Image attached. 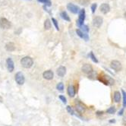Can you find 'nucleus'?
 I'll use <instances>...</instances> for the list:
<instances>
[{
    "instance_id": "1",
    "label": "nucleus",
    "mask_w": 126,
    "mask_h": 126,
    "mask_svg": "<svg viewBox=\"0 0 126 126\" xmlns=\"http://www.w3.org/2000/svg\"><path fill=\"white\" fill-rule=\"evenodd\" d=\"M98 80L103 83V84L107 85V86H112L114 84L115 81L109 75L106 74H100L98 76Z\"/></svg>"
},
{
    "instance_id": "2",
    "label": "nucleus",
    "mask_w": 126,
    "mask_h": 126,
    "mask_svg": "<svg viewBox=\"0 0 126 126\" xmlns=\"http://www.w3.org/2000/svg\"><path fill=\"white\" fill-rule=\"evenodd\" d=\"M21 64L24 68H30L33 66L34 65V60L32 58L29 56H25L21 59Z\"/></svg>"
},
{
    "instance_id": "3",
    "label": "nucleus",
    "mask_w": 126,
    "mask_h": 126,
    "mask_svg": "<svg viewBox=\"0 0 126 126\" xmlns=\"http://www.w3.org/2000/svg\"><path fill=\"white\" fill-rule=\"evenodd\" d=\"M110 66L112 69H113L115 71H120L122 69V63L118 60H113L111 62Z\"/></svg>"
},
{
    "instance_id": "4",
    "label": "nucleus",
    "mask_w": 126,
    "mask_h": 126,
    "mask_svg": "<svg viewBox=\"0 0 126 126\" xmlns=\"http://www.w3.org/2000/svg\"><path fill=\"white\" fill-rule=\"evenodd\" d=\"M85 20V10L84 9H81L79 12V17H78V20L77 21V25L78 27H81L82 25H84V21Z\"/></svg>"
},
{
    "instance_id": "5",
    "label": "nucleus",
    "mask_w": 126,
    "mask_h": 126,
    "mask_svg": "<svg viewBox=\"0 0 126 126\" xmlns=\"http://www.w3.org/2000/svg\"><path fill=\"white\" fill-rule=\"evenodd\" d=\"M11 26H12L11 22L5 17H2L0 19V27L2 29H9Z\"/></svg>"
},
{
    "instance_id": "6",
    "label": "nucleus",
    "mask_w": 126,
    "mask_h": 126,
    "mask_svg": "<svg viewBox=\"0 0 126 126\" xmlns=\"http://www.w3.org/2000/svg\"><path fill=\"white\" fill-rule=\"evenodd\" d=\"M15 81L17 83V84H19V85L24 84V83L25 81V78H24V74L22 72H21V71L17 72L15 74Z\"/></svg>"
},
{
    "instance_id": "7",
    "label": "nucleus",
    "mask_w": 126,
    "mask_h": 126,
    "mask_svg": "<svg viewBox=\"0 0 126 126\" xmlns=\"http://www.w3.org/2000/svg\"><path fill=\"white\" fill-rule=\"evenodd\" d=\"M81 71L84 74H91V73H93V67L90 64H84L81 68Z\"/></svg>"
},
{
    "instance_id": "8",
    "label": "nucleus",
    "mask_w": 126,
    "mask_h": 126,
    "mask_svg": "<svg viewBox=\"0 0 126 126\" xmlns=\"http://www.w3.org/2000/svg\"><path fill=\"white\" fill-rule=\"evenodd\" d=\"M67 9L73 14H78L80 12V11H81L78 6L72 4V3H68L67 5Z\"/></svg>"
},
{
    "instance_id": "9",
    "label": "nucleus",
    "mask_w": 126,
    "mask_h": 126,
    "mask_svg": "<svg viewBox=\"0 0 126 126\" xmlns=\"http://www.w3.org/2000/svg\"><path fill=\"white\" fill-rule=\"evenodd\" d=\"M75 110H76L78 113L82 114L84 113L85 110H86V107L83 105V104L80 102H78L76 100V103H75Z\"/></svg>"
},
{
    "instance_id": "10",
    "label": "nucleus",
    "mask_w": 126,
    "mask_h": 126,
    "mask_svg": "<svg viewBox=\"0 0 126 126\" xmlns=\"http://www.w3.org/2000/svg\"><path fill=\"white\" fill-rule=\"evenodd\" d=\"M103 20L101 17L100 16H96L94 18L93 20V26H95L96 27L99 28L101 27V25L103 24Z\"/></svg>"
},
{
    "instance_id": "11",
    "label": "nucleus",
    "mask_w": 126,
    "mask_h": 126,
    "mask_svg": "<svg viewBox=\"0 0 126 126\" xmlns=\"http://www.w3.org/2000/svg\"><path fill=\"white\" fill-rule=\"evenodd\" d=\"M43 78L46 79V80L50 81V80H52V79H53L54 74L51 70H47L43 72Z\"/></svg>"
},
{
    "instance_id": "12",
    "label": "nucleus",
    "mask_w": 126,
    "mask_h": 126,
    "mask_svg": "<svg viewBox=\"0 0 126 126\" xmlns=\"http://www.w3.org/2000/svg\"><path fill=\"white\" fill-rule=\"evenodd\" d=\"M56 73H57V75H58L59 77H61V78L64 77L66 74V68L65 66L59 67L56 70Z\"/></svg>"
},
{
    "instance_id": "13",
    "label": "nucleus",
    "mask_w": 126,
    "mask_h": 126,
    "mask_svg": "<svg viewBox=\"0 0 126 126\" xmlns=\"http://www.w3.org/2000/svg\"><path fill=\"white\" fill-rule=\"evenodd\" d=\"M6 64H7V68L9 72H12L14 71V68H15V66H14V62L12 61V59L11 58H8L6 60Z\"/></svg>"
},
{
    "instance_id": "14",
    "label": "nucleus",
    "mask_w": 126,
    "mask_h": 126,
    "mask_svg": "<svg viewBox=\"0 0 126 126\" xmlns=\"http://www.w3.org/2000/svg\"><path fill=\"white\" fill-rule=\"evenodd\" d=\"M100 12H101L103 14H107L108 12L110 11V6L106 4V3H103L100 7Z\"/></svg>"
},
{
    "instance_id": "15",
    "label": "nucleus",
    "mask_w": 126,
    "mask_h": 126,
    "mask_svg": "<svg viewBox=\"0 0 126 126\" xmlns=\"http://www.w3.org/2000/svg\"><path fill=\"white\" fill-rule=\"evenodd\" d=\"M67 92L70 97H74L75 96V93H76V90H75V87L73 85H69L68 87Z\"/></svg>"
},
{
    "instance_id": "16",
    "label": "nucleus",
    "mask_w": 126,
    "mask_h": 126,
    "mask_svg": "<svg viewBox=\"0 0 126 126\" xmlns=\"http://www.w3.org/2000/svg\"><path fill=\"white\" fill-rule=\"evenodd\" d=\"M76 33H77V34H78L81 38L84 39L86 41H87L88 39H89V37H88L87 34L84 33V32H83L81 30H80V29H77V30H76Z\"/></svg>"
},
{
    "instance_id": "17",
    "label": "nucleus",
    "mask_w": 126,
    "mask_h": 126,
    "mask_svg": "<svg viewBox=\"0 0 126 126\" xmlns=\"http://www.w3.org/2000/svg\"><path fill=\"white\" fill-rule=\"evenodd\" d=\"M113 99L116 103H119L122 99V95L119 91H115L113 94Z\"/></svg>"
},
{
    "instance_id": "18",
    "label": "nucleus",
    "mask_w": 126,
    "mask_h": 126,
    "mask_svg": "<svg viewBox=\"0 0 126 126\" xmlns=\"http://www.w3.org/2000/svg\"><path fill=\"white\" fill-rule=\"evenodd\" d=\"M5 49L7 51H9V52H12L15 49V44L13 43H8L6 45H5Z\"/></svg>"
},
{
    "instance_id": "19",
    "label": "nucleus",
    "mask_w": 126,
    "mask_h": 126,
    "mask_svg": "<svg viewBox=\"0 0 126 126\" xmlns=\"http://www.w3.org/2000/svg\"><path fill=\"white\" fill-rule=\"evenodd\" d=\"M60 15H61V17H62V19H64L65 21H71V19H70L69 16H68V14H67L65 12H61Z\"/></svg>"
},
{
    "instance_id": "20",
    "label": "nucleus",
    "mask_w": 126,
    "mask_h": 126,
    "mask_svg": "<svg viewBox=\"0 0 126 126\" xmlns=\"http://www.w3.org/2000/svg\"><path fill=\"white\" fill-rule=\"evenodd\" d=\"M44 28L45 30H49L51 28V22L49 19H46L44 22Z\"/></svg>"
},
{
    "instance_id": "21",
    "label": "nucleus",
    "mask_w": 126,
    "mask_h": 126,
    "mask_svg": "<svg viewBox=\"0 0 126 126\" xmlns=\"http://www.w3.org/2000/svg\"><path fill=\"white\" fill-rule=\"evenodd\" d=\"M89 56H90V58H91L92 59V61L93 62H95V63H98V60H97V59L96 58V56H94V54H93V52H91L89 54Z\"/></svg>"
},
{
    "instance_id": "22",
    "label": "nucleus",
    "mask_w": 126,
    "mask_h": 126,
    "mask_svg": "<svg viewBox=\"0 0 126 126\" xmlns=\"http://www.w3.org/2000/svg\"><path fill=\"white\" fill-rule=\"evenodd\" d=\"M116 112V107L115 106H111L106 110V113L109 114H114Z\"/></svg>"
},
{
    "instance_id": "23",
    "label": "nucleus",
    "mask_w": 126,
    "mask_h": 126,
    "mask_svg": "<svg viewBox=\"0 0 126 126\" xmlns=\"http://www.w3.org/2000/svg\"><path fill=\"white\" fill-rule=\"evenodd\" d=\"M56 89L59 91H63V90H64V84L62 82L59 83L56 86Z\"/></svg>"
},
{
    "instance_id": "24",
    "label": "nucleus",
    "mask_w": 126,
    "mask_h": 126,
    "mask_svg": "<svg viewBox=\"0 0 126 126\" xmlns=\"http://www.w3.org/2000/svg\"><path fill=\"white\" fill-rule=\"evenodd\" d=\"M122 96H123V106L125 108L126 107V92L124 90H122Z\"/></svg>"
},
{
    "instance_id": "25",
    "label": "nucleus",
    "mask_w": 126,
    "mask_h": 126,
    "mask_svg": "<svg viewBox=\"0 0 126 126\" xmlns=\"http://www.w3.org/2000/svg\"><path fill=\"white\" fill-rule=\"evenodd\" d=\"M81 30L84 32V33L85 34H87L88 31H89V27L87 25H82V26L81 27Z\"/></svg>"
},
{
    "instance_id": "26",
    "label": "nucleus",
    "mask_w": 126,
    "mask_h": 126,
    "mask_svg": "<svg viewBox=\"0 0 126 126\" xmlns=\"http://www.w3.org/2000/svg\"><path fill=\"white\" fill-rule=\"evenodd\" d=\"M66 109H67V111H68V113H69L70 115H74V109H72V107H71L70 106H68L67 107H66Z\"/></svg>"
},
{
    "instance_id": "27",
    "label": "nucleus",
    "mask_w": 126,
    "mask_h": 126,
    "mask_svg": "<svg viewBox=\"0 0 126 126\" xmlns=\"http://www.w3.org/2000/svg\"><path fill=\"white\" fill-rule=\"evenodd\" d=\"M37 1L39 2L44 3V4L47 5L48 6L51 5V1H50V0H37Z\"/></svg>"
},
{
    "instance_id": "28",
    "label": "nucleus",
    "mask_w": 126,
    "mask_h": 126,
    "mask_svg": "<svg viewBox=\"0 0 126 126\" xmlns=\"http://www.w3.org/2000/svg\"><path fill=\"white\" fill-rule=\"evenodd\" d=\"M52 21L53 24L55 25L56 29L57 30H59V25H58V21H57L55 18H52Z\"/></svg>"
},
{
    "instance_id": "29",
    "label": "nucleus",
    "mask_w": 126,
    "mask_h": 126,
    "mask_svg": "<svg viewBox=\"0 0 126 126\" xmlns=\"http://www.w3.org/2000/svg\"><path fill=\"white\" fill-rule=\"evenodd\" d=\"M59 98L61 100V101H62L64 104H66V103H67V100H66L65 97V96L60 95V96H59Z\"/></svg>"
},
{
    "instance_id": "30",
    "label": "nucleus",
    "mask_w": 126,
    "mask_h": 126,
    "mask_svg": "<svg viewBox=\"0 0 126 126\" xmlns=\"http://www.w3.org/2000/svg\"><path fill=\"white\" fill-rule=\"evenodd\" d=\"M96 7H97V5L96 4V3H94V4H93V5H91V11H92V13H94V12H95Z\"/></svg>"
},
{
    "instance_id": "31",
    "label": "nucleus",
    "mask_w": 126,
    "mask_h": 126,
    "mask_svg": "<svg viewBox=\"0 0 126 126\" xmlns=\"http://www.w3.org/2000/svg\"><path fill=\"white\" fill-rule=\"evenodd\" d=\"M124 113V108H122V109L118 112V116H122Z\"/></svg>"
},
{
    "instance_id": "32",
    "label": "nucleus",
    "mask_w": 126,
    "mask_h": 126,
    "mask_svg": "<svg viewBox=\"0 0 126 126\" xmlns=\"http://www.w3.org/2000/svg\"><path fill=\"white\" fill-rule=\"evenodd\" d=\"M103 112H97V113H96V114L97 115H103Z\"/></svg>"
},
{
    "instance_id": "33",
    "label": "nucleus",
    "mask_w": 126,
    "mask_h": 126,
    "mask_svg": "<svg viewBox=\"0 0 126 126\" xmlns=\"http://www.w3.org/2000/svg\"><path fill=\"white\" fill-rule=\"evenodd\" d=\"M109 122H110V123H115V122H116V120H115V119H113V120H110Z\"/></svg>"
},
{
    "instance_id": "34",
    "label": "nucleus",
    "mask_w": 126,
    "mask_h": 126,
    "mask_svg": "<svg viewBox=\"0 0 126 126\" xmlns=\"http://www.w3.org/2000/svg\"><path fill=\"white\" fill-rule=\"evenodd\" d=\"M124 122H125V123H126V116L124 118Z\"/></svg>"
},
{
    "instance_id": "35",
    "label": "nucleus",
    "mask_w": 126,
    "mask_h": 126,
    "mask_svg": "<svg viewBox=\"0 0 126 126\" xmlns=\"http://www.w3.org/2000/svg\"><path fill=\"white\" fill-rule=\"evenodd\" d=\"M124 16H125V18L126 19V12H125V13L124 14Z\"/></svg>"
}]
</instances>
